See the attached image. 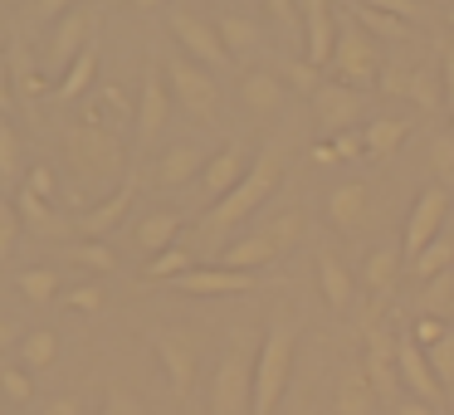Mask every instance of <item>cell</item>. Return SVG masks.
Wrapping results in <instances>:
<instances>
[{
  "mask_svg": "<svg viewBox=\"0 0 454 415\" xmlns=\"http://www.w3.org/2000/svg\"><path fill=\"white\" fill-rule=\"evenodd\" d=\"M64 167H69V176L79 191L103 196V191H118L122 181H128V147H122L118 132L74 122V128L64 132Z\"/></svg>",
  "mask_w": 454,
  "mask_h": 415,
  "instance_id": "1",
  "label": "cell"
},
{
  "mask_svg": "<svg viewBox=\"0 0 454 415\" xmlns=\"http://www.w3.org/2000/svg\"><path fill=\"white\" fill-rule=\"evenodd\" d=\"M278 176H284V157H278L274 147L259 152V161H249L245 181H239L230 196H220L215 206L200 215V245H206V249H220V239H225L235 225H245V220L278 191Z\"/></svg>",
  "mask_w": 454,
  "mask_h": 415,
  "instance_id": "2",
  "label": "cell"
},
{
  "mask_svg": "<svg viewBox=\"0 0 454 415\" xmlns=\"http://www.w3.org/2000/svg\"><path fill=\"white\" fill-rule=\"evenodd\" d=\"M294 347H298V333L288 317H274L259 342V356H254V395H249V415H274L278 401L288 391V372H294Z\"/></svg>",
  "mask_w": 454,
  "mask_h": 415,
  "instance_id": "3",
  "label": "cell"
},
{
  "mask_svg": "<svg viewBox=\"0 0 454 415\" xmlns=\"http://www.w3.org/2000/svg\"><path fill=\"white\" fill-rule=\"evenodd\" d=\"M254 337L235 333L230 352L220 356L215 376H210V415H249V395H254Z\"/></svg>",
  "mask_w": 454,
  "mask_h": 415,
  "instance_id": "4",
  "label": "cell"
},
{
  "mask_svg": "<svg viewBox=\"0 0 454 415\" xmlns=\"http://www.w3.org/2000/svg\"><path fill=\"white\" fill-rule=\"evenodd\" d=\"M327 74L333 83H347V89H376L386 74V59H381V40L366 35L356 20H347L337 30V50L327 59Z\"/></svg>",
  "mask_w": 454,
  "mask_h": 415,
  "instance_id": "5",
  "label": "cell"
},
{
  "mask_svg": "<svg viewBox=\"0 0 454 415\" xmlns=\"http://www.w3.org/2000/svg\"><path fill=\"white\" fill-rule=\"evenodd\" d=\"M161 74H167L171 103H176L181 113H191L196 122H215L220 118V83H215L210 69H200L196 59H167Z\"/></svg>",
  "mask_w": 454,
  "mask_h": 415,
  "instance_id": "6",
  "label": "cell"
},
{
  "mask_svg": "<svg viewBox=\"0 0 454 415\" xmlns=\"http://www.w3.org/2000/svg\"><path fill=\"white\" fill-rule=\"evenodd\" d=\"M93 30H98V5H89V0H79V5L64 15V20L50 25V44H44V74H50L54 83H59L64 74H69V64L93 44Z\"/></svg>",
  "mask_w": 454,
  "mask_h": 415,
  "instance_id": "7",
  "label": "cell"
},
{
  "mask_svg": "<svg viewBox=\"0 0 454 415\" xmlns=\"http://www.w3.org/2000/svg\"><path fill=\"white\" fill-rule=\"evenodd\" d=\"M444 215H450V191H444V186H425L420 196H415L411 215H405V235H401L405 264H411L425 245H434V239L444 235Z\"/></svg>",
  "mask_w": 454,
  "mask_h": 415,
  "instance_id": "8",
  "label": "cell"
},
{
  "mask_svg": "<svg viewBox=\"0 0 454 415\" xmlns=\"http://www.w3.org/2000/svg\"><path fill=\"white\" fill-rule=\"evenodd\" d=\"M171 89H167V74H161V64H152L147 79H142V98H137V113H132V137H137V147H152V142L167 132L171 122Z\"/></svg>",
  "mask_w": 454,
  "mask_h": 415,
  "instance_id": "9",
  "label": "cell"
},
{
  "mask_svg": "<svg viewBox=\"0 0 454 415\" xmlns=\"http://www.w3.org/2000/svg\"><path fill=\"white\" fill-rule=\"evenodd\" d=\"M171 40L181 44V50L191 54V59L200 64V69H225L230 64V54H225V44H220V30L210 20H200V15H191V11H171Z\"/></svg>",
  "mask_w": 454,
  "mask_h": 415,
  "instance_id": "10",
  "label": "cell"
},
{
  "mask_svg": "<svg viewBox=\"0 0 454 415\" xmlns=\"http://www.w3.org/2000/svg\"><path fill=\"white\" fill-rule=\"evenodd\" d=\"M362 108H366V98H362V89H347V83H317V93H313V118H317V128L327 132V137H337V132H352L356 122H362Z\"/></svg>",
  "mask_w": 454,
  "mask_h": 415,
  "instance_id": "11",
  "label": "cell"
},
{
  "mask_svg": "<svg viewBox=\"0 0 454 415\" xmlns=\"http://www.w3.org/2000/svg\"><path fill=\"white\" fill-rule=\"evenodd\" d=\"M395 372H401V386L415 395V401L425 405H440L444 401V386L434 381L430 372V356H425V347H415V337H395Z\"/></svg>",
  "mask_w": 454,
  "mask_h": 415,
  "instance_id": "12",
  "label": "cell"
},
{
  "mask_svg": "<svg viewBox=\"0 0 454 415\" xmlns=\"http://www.w3.org/2000/svg\"><path fill=\"white\" fill-rule=\"evenodd\" d=\"M303 5V64L313 69H327L337 50V15H333V0H298Z\"/></svg>",
  "mask_w": 454,
  "mask_h": 415,
  "instance_id": "13",
  "label": "cell"
},
{
  "mask_svg": "<svg viewBox=\"0 0 454 415\" xmlns=\"http://www.w3.org/2000/svg\"><path fill=\"white\" fill-rule=\"evenodd\" d=\"M362 372H366V381H372L376 401H395V391H401V372H395V337L386 333V327H372V333H366Z\"/></svg>",
  "mask_w": 454,
  "mask_h": 415,
  "instance_id": "14",
  "label": "cell"
},
{
  "mask_svg": "<svg viewBox=\"0 0 454 415\" xmlns=\"http://www.w3.org/2000/svg\"><path fill=\"white\" fill-rule=\"evenodd\" d=\"M132 186H137V181L128 176L118 191H113V196L83 206L79 215H74V235H79V239H103L108 230H118L122 220H128V210H132Z\"/></svg>",
  "mask_w": 454,
  "mask_h": 415,
  "instance_id": "15",
  "label": "cell"
},
{
  "mask_svg": "<svg viewBox=\"0 0 454 415\" xmlns=\"http://www.w3.org/2000/svg\"><path fill=\"white\" fill-rule=\"evenodd\" d=\"M181 294L191 298H235L254 288V274H235V269H220V264H196L191 274L176 278Z\"/></svg>",
  "mask_w": 454,
  "mask_h": 415,
  "instance_id": "16",
  "label": "cell"
},
{
  "mask_svg": "<svg viewBox=\"0 0 454 415\" xmlns=\"http://www.w3.org/2000/svg\"><path fill=\"white\" fill-rule=\"evenodd\" d=\"M206 147H196V142H176V147H167L157 157V167H152V181H157L161 191H176L186 186V181H200V171H206Z\"/></svg>",
  "mask_w": 454,
  "mask_h": 415,
  "instance_id": "17",
  "label": "cell"
},
{
  "mask_svg": "<svg viewBox=\"0 0 454 415\" xmlns=\"http://www.w3.org/2000/svg\"><path fill=\"white\" fill-rule=\"evenodd\" d=\"M157 356H161V366H167L171 391L186 401L191 386H196V342H191L186 333H157Z\"/></svg>",
  "mask_w": 454,
  "mask_h": 415,
  "instance_id": "18",
  "label": "cell"
},
{
  "mask_svg": "<svg viewBox=\"0 0 454 415\" xmlns=\"http://www.w3.org/2000/svg\"><path fill=\"white\" fill-rule=\"evenodd\" d=\"M327 215H333V225L342 230H366L372 225V186L366 181H337L333 191H327Z\"/></svg>",
  "mask_w": 454,
  "mask_h": 415,
  "instance_id": "19",
  "label": "cell"
},
{
  "mask_svg": "<svg viewBox=\"0 0 454 415\" xmlns=\"http://www.w3.org/2000/svg\"><path fill=\"white\" fill-rule=\"evenodd\" d=\"M245 171H249L245 147H239V142H230V147H220L215 157L206 161V171H200V191H206L210 200H220V196H230V191L245 181Z\"/></svg>",
  "mask_w": 454,
  "mask_h": 415,
  "instance_id": "20",
  "label": "cell"
},
{
  "mask_svg": "<svg viewBox=\"0 0 454 415\" xmlns=\"http://www.w3.org/2000/svg\"><path fill=\"white\" fill-rule=\"evenodd\" d=\"M274 259H278L274 239H269L264 230H254V235H239L235 245H225V249H220V259H215V264H220V269H235V274H254V269L274 264Z\"/></svg>",
  "mask_w": 454,
  "mask_h": 415,
  "instance_id": "21",
  "label": "cell"
},
{
  "mask_svg": "<svg viewBox=\"0 0 454 415\" xmlns=\"http://www.w3.org/2000/svg\"><path fill=\"white\" fill-rule=\"evenodd\" d=\"M5 59H11L15 103H35V98H44V93H54V89H50V74H44V64H35L25 44H11V54H5Z\"/></svg>",
  "mask_w": 454,
  "mask_h": 415,
  "instance_id": "22",
  "label": "cell"
},
{
  "mask_svg": "<svg viewBox=\"0 0 454 415\" xmlns=\"http://www.w3.org/2000/svg\"><path fill=\"white\" fill-rule=\"evenodd\" d=\"M401 269H405L401 245H376L372 254L362 259V284L372 288L376 298H386V294L395 288V278H401Z\"/></svg>",
  "mask_w": 454,
  "mask_h": 415,
  "instance_id": "23",
  "label": "cell"
},
{
  "mask_svg": "<svg viewBox=\"0 0 454 415\" xmlns=\"http://www.w3.org/2000/svg\"><path fill=\"white\" fill-rule=\"evenodd\" d=\"M15 210H20V220L35 230V235H44V239H64V235L74 230V220L54 215V206H50V200L30 196L25 186H20V196H15Z\"/></svg>",
  "mask_w": 454,
  "mask_h": 415,
  "instance_id": "24",
  "label": "cell"
},
{
  "mask_svg": "<svg viewBox=\"0 0 454 415\" xmlns=\"http://www.w3.org/2000/svg\"><path fill=\"white\" fill-rule=\"evenodd\" d=\"M333 411H337V415H372V411H376V391H372V381H366L362 366H352V372L337 376Z\"/></svg>",
  "mask_w": 454,
  "mask_h": 415,
  "instance_id": "25",
  "label": "cell"
},
{
  "mask_svg": "<svg viewBox=\"0 0 454 415\" xmlns=\"http://www.w3.org/2000/svg\"><path fill=\"white\" fill-rule=\"evenodd\" d=\"M317 288H323V303L327 308H352L356 278H352V269H347L337 254H323V259H317Z\"/></svg>",
  "mask_w": 454,
  "mask_h": 415,
  "instance_id": "26",
  "label": "cell"
},
{
  "mask_svg": "<svg viewBox=\"0 0 454 415\" xmlns=\"http://www.w3.org/2000/svg\"><path fill=\"white\" fill-rule=\"evenodd\" d=\"M239 98H245L249 113H278L284 108V83L269 69H249L245 79H239Z\"/></svg>",
  "mask_w": 454,
  "mask_h": 415,
  "instance_id": "27",
  "label": "cell"
},
{
  "mask_svg": "<svg viewBox=\"0 0 454 415\" xmlns=\"http://www.w3.org/2000/svg\"><path fill=\"white\" fill-rule=\"evenodd\" d=\"M411 137V122L405 118H372L362 128V142H366V157H376V161H386V157H395V147Z\"/></svg>",
  "mask_w": 454,
  "mask_h": 415,
  "instance_id": "28",
  "label": "cell"
},
{
  "mask_svg": "<svg viewBox=\"0 0 454 415\" xmlns=\"http://www.w3.org/2000/svg\"><path fill=\"white\" fill-rule=\"evenodd\" d=\"M347 11H352V20L362 25L366 35L376 30V40H395V44L415 40V25L411 20H395V15H386V11H372V5H362V0H347Z\"/></svg>",
  "mask_w": 454,
  "mask_h": 415,
  "instance_id": "29",
  "label": "cell"
},
{
  "mask_svg": "<svg viewBox=\"0 0 454 415\" xmlns=\"http://www.w3.org/2000/svg\"><path fill=\"white\" fill-rule=\"evenodd\" d=\"M215 30H220V44H225L230 59H239V54H254L259 44H264L259 20H249V15H220Z\"/></svg>",
  "mask_w": 454,
  "mask_h": 415,
  "instance_id": "30",
  "label": "cell"
},
{
  "mask_svg": "<svg viewBox=\"0 0 454 415\" xmlns=\"http://www.w3.org/2000/svg\"><path fill=\"white\" fill-rule=\"evenodd\" d=\"M181 235V215L176 210H152V215H142L137 225V249H147V254H161V249H171Z\"/></svg>",
  "mask_w": 454,
  "mask_h": 415,
  "instance_id": "31",
  "label": "cell"
},
{
  "mask_svg": "<svg viewBox=\"0 0 454 415\" xmlns=\"http://www.w3.org/2000/svg\"><path fill=\"white\" fill-rule=\"evenodd\" d=\"M450 269H454V235H440L434 245H425L420 254L405 264V274H411L415 284H430V278L450 274Z\"/></svg>",
  "mask_w": 454,
  "mask_h": 415,
  "instance_id": "32",
  "label": "cell"
},
{
  "mask_svg": "<svg viewBox=\"0 0 454 415\" xmlns=\"http://www.w3.org/2000/svg\"><path fill=\"white\" fill-rule=\"evenodd\" d=\"M54 356H59V333H54V327H35V333L20 337V366L25 372H44V366H54Z\"/></svg>",
  "mask_w": 454,
  "mask_h": 415,
  "instance_id": "33",
  "label": "cell"
},
{
  "mask_svg": "<svg viewBox=\"0 0 454 415\" xmlns=\"http://www.w3.org/2000/svg\"><path fill=\"white\" fill-rule=\"evenodd\" d=\"M98 79V44H89V50L79 54V59L69 64V74H64L59 83H54V98L59 103H69V98H79L83 89H89V83Z\"/></svg>",
  "mask_w": 454,
  "mask_h": 415,
  "instance_id": "34",
  "label": "cell"
},
{
  "mask_svg": "<svg viewBox=\"0 0 454 415\" xmlns=\"http://www.w3.org/2000/svg\"><path fill=\"white\" fill-rule=\"evenodd\" d=\"M420 313L425 317H450L454 313V269L450 274H440V278H430V284H420Z\"/></svg>",
  "mask_w": 454,
  "mask_h": 415,
  "instance_id": "35",
  "label": "cell"
},
{
  "mask_svg": "<svg viewBox=\"0 0 454 415\" xmlns=\"http://www.w3.org/2000/svg\"><path fill=\"white\" fill-rule=\"evenodd\" d=\"M405 98H415V108H425V113L444 108V83H440V69H411Z\"/></svg>",
  "mask_w": 454,
  "mask_h": 415,
  "instance_id": "36",
  "label": "cell"
},
{
  "mask_svg": "<svg viewBox=\"0 0 454 415\" xmlns=\"http://www.w3.org/2000/svg\"><path fill=\"white\" fill-rule=\"evenodd\" d=\"M15 288H20L30 303H54V298H59V269H50V264L25 269V274L15 278Z\"/></svg>",
  "mask_w": 454,
  "mask_h": 415,
  "instance_id": "37",
  "label": "cell"
},
{
  "mask_svg": "<svg viewBox=\"0 0 454 415\" xmlns=\"http://www.w3.org/2000/svg\"><path fill=\"white\" fill-rule=\"evenodd\" d=\"M64 254H69L79 269H93V274H108V269H118V254H113L103 239H79V245H69Z\"/></svg>",
  "mask_w": 454,
  "mask_h": 415,
  "instance_id": "38",
  "label": "cell"
},
{
  "mask_svg": "<svg viewBox=\"0 0 454 415\" xmlns=\"http://www.w3.org/2000/svg\"><path fill=\"white\" fill-rule=\"evenodd\" d=\"M191 269H196V264H191V254L181 245H171V249H161V254H152L147 278H157V284H161V278H171V284H176L181 274H191Z\"/></svg>",
  "mask_w": 454,
  "mask_h": 415,
  "instance_id": "39",
  "label": "cell"
},
{
  "mask_svg": "<svg viewBox=\"0 0 454 415\" xmlns=\"http://www.w3.org/2000/svg\"><path fill=\"white\" fill-rule=\"evenodd\" d=\"M425 356H430V372L444 386V395H454V333H444L434 347H425Z\"/></svg>",
  "mask_w": 454,
  "mask_h": 415,
  "instance_id": "40",
  "label": "cell"
},
{
  "mask_svg": "<svg viewBox=\"0 0 454 415\" xmlns=\"http://www.w3.org/2000/svg\"><path fill=\"white\" fill-rule=\"evenodd\" d=\"M356 157H366V142H362V132H337L327 147H317L313 152V161H356Z\"/></svg>",
  "mask_w": 454,
  "mask_h": 415,
  "instance_id": "41",
  "label": "cell"
},
{
  "mask_svg": "<svg viewBox=\"0 0 454 415\" xmlns=\"http://www.w3.org/2000/svg\"><path fill=\"white\" fill-rule=\"evenodd\" d=\"M259 230H264V235L274 239V249L284 254V249L298 245V235H303V215H298V210H284V215H274L269 225H259Z\"/></svg>",
  "mask_w": 454,
  "mask_h": 415,
  "instance_id": "42",
  "label": "cell"
},
{
  "mask_svg": "<svg viewBox=\"0 0 454 415\" xmlns=\"http://www.w3.org/2000/svg\"><path fill=\"white\" fill-rule=\"evenodd\" d=\"M0 395L15 401V405L35 401V376L25 372V366H0Z\"/></svg>",
  "mask_w": 454,
  "mask_h": 415,
  "instance_id": "43",
  "label": "cell"
},
{
  "mask_svg": "<svg viewBox=\"0 0 454 415\" xmlns=\"http://www.w3.org/2000/svg\"><path fill=\"white\" fill-rule=\"evenodd\" d=\"M430 171L440 181H454V132H440L430 142Z\"/></svg>",
  "mask_w": 454,
  "mask_h": 415,
  "instance_id": "44",
  "label": "cell"
},
{
  "mask_svg": "<svg viewBox=\"0 0 454 415\" xmlns=\"http://www.w3.org/2000/svg\"><path fill=\"white\" fill-rule=\"evenodd\" d=\"M25 191H30V196H40V200H50V206H54V196H59V176H54V167H50V161L30 167V176H25Z\"/></svg>",
  "mask_w": 454,
  "mask_h": 415,
  "instance_id": "45",
  "label": "cell"
},
{
  "mask_svg": "<svg viewBox=\"0 0 454 415\" xmlns=\"http://www.w3.org/2000/svg\"><path fill=\"white\" fill-rule=\"evenodd\" d=\"M20 230H25V220H20V210H15V200H0V259L15 249Z\"/></svg>",
  "mask_w": 454,
  "mask_h": 415,
  "instance_id": "46",
  "label": "cell"
},
{
  "mask_svg": "<svg viewBox=\"0 0 454 415\" xmlns=\"http://www.w3.org/2000/svg\"><path fill=\"white\" fill-rule=\"evenodd\" d=\"M108 303V294H103L98 284H79L64 294V308H74V313H98V308Z\"/></svg>",
  "mask_w": 454,
  "mask_h": 415,
  "instance_id": "47",
  "label": "cell"
},
{
  "mask_svg": "<svg viewBox=\"0 0 454 415\" xmlns=\"http://www.w3.org/2000/svg\"><path fill=\"white\" fill-rule=\"evenodd\" d=\"M264 11L274 15L284 30H294V35H303V5L298 0H264Z\"/></svg>",
  "mask_w": 454,
  "mask_h": 415,
  "instance_id": "48",
  "label": "cell"
},
{
  "mask_svg": "<svg viewBox=\"0 0 454 415\" xmlns=\"http://www.w3.org/2000/svg\"><path fill=\"white\" fill-rule=\"evenodd\" d=\"M98 415H147V405H142L132 391H122V386H113V391H108V401H103V411H98Z\"/></svg>",
  "mask_w": 454,
  "mask_h": 415,
  "instance_id": "49",
  "label": "cell"
},
{
  "mask_svg": "<svg viewBox=\"0 0 454 415\" xmlns=\"http://www.w3.org/2000/svg\"><path fill=\"white\" fill-rule=\"evenodd\" d=\"M362 5H372V11H386V15H395V20H420V5H415V0H362Z\"/></svg>",
  "mask_w": 454,
  "mask_h": 415,
  "instance_id": "50",
  "label": "cell"
},
{
  "mask_svg": "<svg viewBox=\"0 0 454 415\" xmlns=\"http://www.w3.org/2000/svg\"><path fill=\"white\" fill-rule=\"evenodd\" d=\"M444 333H450V327H444V323H440V317H425V313H420V317H415V327H411V337H415V347H434V342H440V337H444Z\"/></svg>",
  "mask_w": 454,
  "mask_h": 415,
  "instance_id": "51",
  "label": "cell"
},
{
  "mask_svg": "<svg viewBox=\"0 0 454 415\" xmlns=\"http://www.w3.org/2000/svg\"><path fill=\"white\" fill-rule=\"evenodd\" d=\"M79 0H35L30 11H35V20H44V25H54V20H64V15L74 11Z\"/></svg>",
  "mask_w": 454,
  "mask_h": 415,
  "instance_id": "52",
  "label": "cell"
},
{
  "mask_svg": "<svg viewBox=\"0 0 454 415\" xmlns=\"http://www.w3.org/2000/svg\"><path fill=\"white\" fill-rule=\"evenodd\" d=\"M284 69H288V83H294V89L317 93V69L313 64H284Z\"/></svg>",
  "mask_w": 454,
  "mask_h": 415,
  "instance_id": "53",
  "label": "cell"
},
{
  "mask_svg": "<svg viewBox=\"0 0 454 415\" xmlns=\"http://www.w3.org/2000/svg\"><path fill=\"white\" fill-rule=\"evenodd\" d=\"M440 83H444V108L454 113V44L444 50V59H440Z\"/></svg>",
  "mask_w": 454,
  "mask_h": 415,
  "instance_id": "54",
  "label": "cell"
},
{
  "mask_svg": "<svg viewBox=\"0 0 454 415\" xmlns=\"http://www.w3.org/2000/svg\"><path fill=\"white\" fill-rule=\"evenodd\" d=\"M15 108V89H11V59L0 54V118Z\"/></svg>",
  "mask_w": 454,
  "mask_h": 415,
  "instance_id": "55",
  "label": "cell"
},
{
  "mask_svg": "<svg viewBox=\"0 0 454 415\" xmlns=\"http://www.w3.org/2000/svg\"><path fill=\"white\" fill-rule=\"evenodd\" d=\"M44 415H83V405L74 401V395H54V401L44 405Z\"/></svg>",
  "mask_w": 454,
  "mask_h": 415,
  "instance_id": "56",
  "label": "cell"
},
{
  "mask_svg": "<svg viewBox=\"0 0 454 415\" xmlns=\"http://www.w3.org/2000/svg\"><path fill=\"white\" fill-rule=\"evenodd\" d=\"M5 347H20V327H15V317L0 313V352H5Z\"/></svg>",
  "mask_w": 454,
  "mask_h": 415,
  "instance_id": "57",
  "label": "cell"
},
{
  "mask_svg": "<svg viewBox=\"0 0 454 415\" xmlns=\"http://www.w3.org/2000/svg\"><path fill=\"white\" fill-rule=\"evenodd\" d=\"M395 415H434V405H425V401H415V395H411V401L395 405Z\"/></svg>",
  "mask_w": 454,
  "mask_h": 415,
  "instance_id": "58",
  "label": "cell"
},
{
  "mask_svg": "<svg viewBox=\"0 0 454 415\" xmlns=\"http://www.w3.org/2000/svg\"><path fill=\"white\" fill-rule=\"evenodd\" d=\"M167 0H132V11H161Z\"/></svg>",
  "mask_w": 454,
  "mask_h": 415,
  "instance_id": "59",
  "label": "cell"
},
{
  "mask_svg": "<svg viewBox=\"0 0 454 415\" xmlns=\"http://www.w3.org/2000/svg\"><path fill=\"white\" fill-rule=\"evenodd\" d=\"M444 20H450V30H454V5H450V11H444Z\"/></svg>",
  "mask_w": 454,
  "mask_h": 415,
  "instance_id": "60",
  "label": "cell"
},
{
  "mask_svg": "<svg viewBox=\"0 0 454 415\" xmlns=\"http://www.w3.org/2000/svg\"><path fill=\"white\" fill-rule=\"evenodd\" d=\"M450 132H454V128H450Z\"/></svg>",
  "mask_w": 454,
  "mask_h": 415,
  "instance_id": "61",
  "label": "cell"
}]
</instances>
